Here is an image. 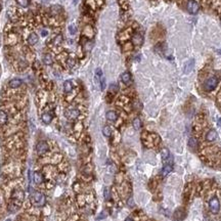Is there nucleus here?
Returning a JSON list of instances; mask_svg holds the SVG:
<instances>
[{
	"label": "nucleus",
	"instance_id": "obj_1",
	"mask_svg": "<svg viewBox=\"0 0 221 221\" xmlns=\"http://www.w3.org/2000/svg\"><path fill=\"white\" fill-rule=\"evenodd\" d=\"M32 202L36 206H44L46 203L45 196L40 191H34L32 194Z\"/></svg>",
	"mask_w": 221,
	"mask_h": 221
},
{
	"label": "nucleus",
	"instance_id": "obj_2",
	"mask_svg": "<svg viewBox=\"0 0 221 221\" xmlns=\"http://www.w3.org/2000/svg\"><path fill=\"white\" fill-rule=\"evenodd\" d=\"M218 84V79L216 77H210L204 84V88L206 91H212L216 88Z\"/></svg>",
	"mask_w": 221,
	"mask_h": 221
},
{
	"label": "nucleus",
	"instance_id": "obj_3",
	"mask_svg": "<svg viewBox=\"0 0 221 221\" xmlns=\"http://www.w3.org/2000/svg\"><path fill=\"white\" fill-rule=\"evenodd\" d=\"M209 207H210V210L213 214H217L220 210V203H219L218 198L213 197V198L210 200V202H209Z\"/></svg>",
	"mask_w": 221,
	"mask_h": 221
},
{
	"label": "nucleus",
	"instance_id": "obj_4",
	"mask_svg": "<svg viewBox=\"0 0 221 221\" xmlns=\"http://www.w3.org/2000/svg\"><path fill=\"white\" fill-rule=\"evenodd\" d=\"M65 116L69 120H76L80 116V110L78 109H75V108H70L65 112Z\"/></svg>",
	"mask_w": 221,
	"mask_h": 221
},
{
	"label": "nucleus",
	"instance_id": "obj_5",
	"mask_svg": "<svg viewBox=\"0 0 221 221\" xmlns=\"http://www.w3.org/2000/svg\"><path fill=\"white\" fill-rule=\"evenodd\" d=\"M186 8L191 13L196 14L199 11V9H200V5H199V3L196 0H188L186 2Z\"/></svg>",
	"mask_w": 221,
	"mask_h": 221
},
{
	"label": "nucleus",
	"instance_id": "obj_6",
	"mask_svg": "<svg viewBox=\"0 0 221 221\" xmlns=\"http://www.w3.org/2000/svg\"><path fill=\"white\" fill-rule=\"evenodd\" d=\"M48 143L46 141H40V142L37 143L36 145V153H37L38 156H42L44 155L45 153H47L48 151Z\"/></svg>",
	"mask_w": 221,
	"mask_h": 221
},
{
	"label": "nucleus",
	"instance_id": "obj_7",
	"mask_svg": "<svg viewBox=\"0 0 221 221\" xmlns=\"http://www.w3.org/2000/svg\"><path fill=\"white\" fill-rule=\"evenodd\" d=\"M53 119V115L50 112H45L41 115V120L44 124H50Z\"/></svg>",
	"mask_w": 221,
	"mask_h": 221
},
{
	"label": "nucleus",
	"instance_id": "obj_8",
	"mask_svg": "<svg viewBox=\"0 0 221 221\" xmlns=\"http://www.w3.org/2000/svg\"><path fill=\"white\" fill-rule=\"evenodd\" d=\"M38 40H39V37H38V35L36 34L35 32H32V33H30V34H29V36H28V43L31 45V46L37 44Z\"/></svg>",
	"mask_w": 221,
	"mask_h": 221
},
{
	"label": "nucleus",
	"instance_id": "obj_9",
	"mask_svg": "<svg viewBox=\"0 0 221 221\" xmlns=\"http://www.w3.org/2000/svg\"><path fill=\"white\" fill-rule=\"evenodd\" d=\"M21 85H22V80L21 79H18V78L11 79L8 83V86L10 88H13V89H16V88L21 87Z\"/></svg>",
	"mask_w": 221,
	"mask_h": 221
},
{
	"label": "nucleus",
	"instance_id": "obj_10",
	"mask_svg": "<svg viewBox=\"0 0 221 221\" xmlns=\"http://www.w3.org/2000/svg\"><path fill=\"white\" fill-rule=\"evenodd\" d=\"M8 121V115L5 110H0V126H3L5 125Z\"/></svg>",
	"mask_w": 221,
	"mask_h": 221
},
{
	"label": "nucleus",
	"instance_id": "obj_11",
	"mask_svg": "<svg viewBox=\"0 0 221 221\" xmlns=\"http://www.w3.org/2000/svg\"><path fill=\"white\" fill-rule=\"evenodd\" d=\"M217 137H218V134H217V132H216V130H214V129L210 130L207 134H206V139H207L208 141H214V140L217 139Z\"/></svg>",
	"mask_w": 221,
	"mask_h": 221
},
{
	"label": "nucleus",
	"instance_id": "obj_12",
	"mask_svg": "<svg viewBox=\"0 0 221 221\" xmlns=\"http://www.w3.org/2000/svg\"><path fill=\"white\" fill-rule=\"evenodd\" d=\"M142 36L140 34H134L133 37H132V43H133L135 46H139V45L142 44Z\"/></svg>",
	"mask_w": 221,
	"mask_h": 221
},
{
	"label": "nucleus",
	"instance_id": "obj_13",
	"mask_svg": "<svg viewBox=\"0 0 221 221\" xmlns=\"http://www.w3.org/2000/svg\"><path fill=\"white\" fill-rule=\"evenodd\" d=\"M33 179H34V182L36 184H41L43 182V180H44L43 175L38 171L34 172V174H33Z\"/></svg>",
	"mask_w": 221,
	"mask_h": 221
},
{
	"label": "nucleus",
	"instance_id": "obj_14",
	"mask_svg": "<svg viewBox=\"0 0 221 221\" xmlns=\"http://www.w3.org/2000/svg\"><path fill=\"white\" fill-rule=\"evenodd\" d=\"M121 80H122V82H123L124 84L129 85V84L131 83V75H130V73H128V72H124V73L121 75Z\"/></svg>",
	"mask_w": 221,
	"mask_h": 221
},
{
	"label": "nucleus",
	"instance_id": "obj_15",
	"mask_svg": "<svg viewBox=\"0 0 221 221\" xmlns=\"http://www.w3.org/2000/svg\"><path fill=\"white\" fill-rule=\"evenodd\" d=\"M72 90H73V83H72V81L71 80L65 81V83H64L65 93H70V92H72Z\"/></svg>",
	"mask_w": 221,
	"mask_h": 221
},
{
	"label": "nucleus",
	"instance_id": "obj_16",
	"mask_svg": "<svg viewBox=\"0 0 221 221\" xmlns=\"http://www.w3.org/2000/svg\"><path fill=\"white\" fill-rule=\"evenodd\" d=\"M105 117H107V119L110 122H115L118 119L117 113L114 112V110H109V112L107 113V115H105Z\"/></svg>",
	"mask_w": 221,
	"mask_h": 221
},
{
	"label": "nucleus",
	"instance_id": "obj_17",
	"mask_svg": "<svg viewBox=\"0 0 221 221\" xmlns=\"http://www.w3.org/2000/svg\"><path fill=\"white\" fill-rule=\"evenodd\" d=\"M42 62H43V64H44L45 66H51V65L53 64V59H52V57H51V55H50V54H44V55H43Z\"/></svg>",
	"mask_w": 221,
	"mask_h": 221
},
{
	"label": "nucleus",
	"instance_id": "obj_18",
	"mask_svg": "<svg viewBox=\"0 0 221 221\" xmlns=\"http://www.w3.org/2000/svg\"><path fill=\"white\" fill-rule=\"evenodd\" d=\"M173 170V167L171 164H168V165H165L164 167H163L162 171H161V173H162L163 176H167L169 173H171Z\"/></svg>",
	"mask_w": 221,
	"mask_h": 221
},
{
	"label": "nucleus",
	"instance_id": "obj_19",
	"mask_svg": "<svg viewBox=\"0 0 221 221\" xmlns=\"http://www.w3.org/2000/svg\"><path fill=\"white\" fill-rule=\"evenodd\" d=\"M194 59H191V61H188L186 62V65H185V68H184V72L187 74V73H189V72H191L193 71V68H194Z\"/></svg>",
	"mask_w": 221,
	"mask_h": 221
},
{
	"label": "nucleus",
	"instance_id": "obj_20",
	"mask_svg": "<svg viewBox=\"0 0 221 221\" xmlns=\"http://www.w3.org/2000/svg\"><path fill=\"white\" fill-rule=\"evenodd\" d=\"M62 35H61V34H59V35H56L55 37L52 39V43H53V45H55V46H59V45H61L62 44Z\"/></svg>",
	"mask_w": 221,
	"mask_h": 221
},
{
	"label": "nucleus",
	"instance_id": "obj_21",
	"mask_svg": "<svg viewBox=\"0 0 221 221\" xmlns=\"http://www.w3.org/2000/svg\"><path fill=\"white\" fill-rule=\"evenodd\" d=\"M16 4L23 8H27L30 5V0H16Z\"/></svg>",
	"mask_w": 221,
	"mask_h": 221
},
{
	"label": "nucleus",
	"instance_id": "obj_22",
	"mask_svg": "<svg viewBox=\"0 0 221 221\" xmlns=\"http://www.w3.org/2000/svg\"><path fill=\"white\" fill-rule=\"evenodd\" d=\"M161 156H162L163 160H168L171 156H170V153H169V150L168 148H163L162 152H161Z\"/></svg>",
	"mask_w": 221,
	"mask_h": 221
},
{
	"label": "nucleus",
	"instance_id": "obj_23",
	"mask_svg": "<svg viewBox=\"0 0 221 221\" xmlns=\"http://www.w3.org/2000/svg\"><path fill=\"white\" fill-rule=\"evenodd\" d=\"M102 134H104L105 137H110V136L112 135V129H110V127L105 126L104 128H102Z\"/></svg>",
	"mask_w": 221,
	"mask_h": 221
},
{
	"label": "nucleus",
	"instance_id": "obj_24",
	"mask_svg": "<svg viewBox=\"0 0 221 221\" xmlns=\"http://www.w3.org/2000/svg\"><path fill=\"white\" fill-rule=\"evenodd\" d=\"M133 127L135 130H139L141 127V121L139 118H135V119L133 120Z\"/></svg>",
	"mask_w": 221,
	"mask_h": 221
},
{
	"label": "nucleus",
	"instance_id": "obj_25",
	"mask_svg": "<svg viewBox=\"0 0 221 221\" xmlns=\"http://www.w3.org/2000/svg\"><path fill=\"white\" fill-rule=\"evenodd\" d=\"M197 145H198V140H197L194 137H191L188 140V146H189V148H196Z\"/></svg>",
	"mask_w": 221,
	"mask_h": 221
},
{
	"label": "nucleus",
	"instance_id": "obj_26",
	"mask_svg": "<svg viewBox=\"0 0 221 221\" xmlns=\"http://www.w3.org/2000/svg\"><path fill=\"white\" fill-rule=\"evenodd\" d=\"M67 65H68L70 68L74 67V66H75V59H74L73 57H69V59H67Z\"/></svg>",
	"mask_w": 221,
	"mask_h": 221
},
{
	"label": "nucleus",
	"instance_id": "obj_27",
	"mask_svg": "<svg viewBox=\"0 0 221 221\" xmlns=\"http://www.w3.org/2000/svg\"><path fill=\"white\" fill-rule=\"evenodd\" d=\"M104 197L105 200H109V199L110 198V189L109 188H105L104 191Z\"/></svg>",
	"mask_w": 221,
	"mask_h": 221
},
{
	"label": "nucleus",
	"instance_id": "obj_28",
	"mask_svg": "<svg viewBox=\"0 0 221 221\" xmlns=\"http://www.w3.org/2000/svg\"><path fill=\"white\" fill-rule=\"evenodd\" d=\"M117 88H118V86L116 84H110V91H117Z\"/></svg>",
	"mask_w": 221,
	"mask_h": 221
},
{
	"label": "nucleus",
	"instance_id": "obj_29",
	"mask_svg": "<svg viewBox=\"0 0 221 221\" xmlns=\"http://www.w3.org/2000/svg\"><path fill=\"white\" fill-rule=\"evenodd\" d=\"M47 35H48V31H47V30H42L41 31V36H42V37H46Z\"/></svg>",
	"mask_w": 221,
	"mask_h": 221
},
{
	"label": "nucleus",
	"instance_id": "obj_30",
	"mask_svg": "<svg viewBox=\"0 0 221 221\" xmlns=\"http://www.w3.org/2000/svg\"><path fill=\"white\" fill-rule=\"evenodd\" d=\"M70 33H71V34H75V33H76V28H74V27H72V26H71V27H70Z\"/></svg>",
	"mask_w": 221,
	"mask_h": 221
},
{
	"label": "nucleus",
	"instance_id": "obj_31",
	"mask_svg": "<svg viewBox=\"0 0 221 221\" xmlns=\"http://www.w3.org/2000/svg\"><path fill=\"white\" fill-rule=\"evenodd\" d=\"M125 221H133V219L130 218V217H128V218H126V219H125Z\"/></svg>",
	"mask_w": 221,
	"mask_h": 221
},
{
	"label": "nucleus",
	"instance_id": "obj_32",
	"mask_svg": "<svg viewBox=\"0 0 221 221\" xmlns=\"http://www.w3.org/2000/svg\"><path fill=\"white\" fill-rule=\"evenodd\" d=\"M218 125H219V127H221V118L218 120Z\"/></svg>",
	"mask_w": 221,
	"mask_h": 221
},
{
	"label": "nucleus",
	"instance_id": "obj_33",
	"mask_svg": "<svg viewBox=\"0 0 221 221\" xmlns=\"http://www.w3.org/2000/svg\"><path fill=\"white\" fill-rule=\"evenodd\" d=\"M219 53H221V50H219Z\"/></svg>",
	"mask_w": 221,
	"mask_h": 221
}]
</instances>
